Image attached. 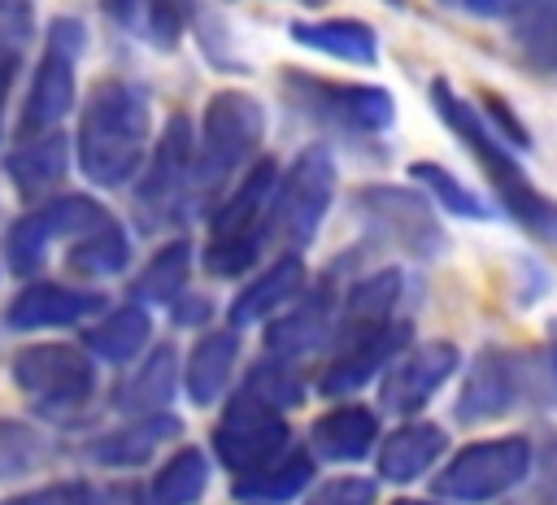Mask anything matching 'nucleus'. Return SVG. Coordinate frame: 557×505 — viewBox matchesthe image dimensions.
Returning <instances> with one entry per match:
<instances>
[{
    "label": "nucleus",
    "instance_id": "1",
    "mask_svg": "<svg viewBox=\"0 0 557 505\" xmlns=\"http://www.w3.org/2000/svg\"><path fill=\"white\" fill-rule=\"evenodd\" d=\"M152 96L135 78H104L91 87L78 131H74V157L91 187H122L131 183L152 144Z\"/></svg>",
    "mask_w": 557,
    "mask_h": 505
},
{
    "label": "nucleus",
    "instance_id": "2",
    "mask_svg": "<svg viewBox=\"0 0 557 505\" xmlns=\"http://www.w3.org/2000/svg\"><path fill=\"white\" fill-rule=\"evenodd\" d=\"M426 96H431L435 118H440V122L461 139V148L479 161V170H483V178L492 183V196H496V205L505 209V218H513L522 231H531V235L557 244V200L531 183V174L522 170V161L513 157V148L483 122L479 104H470L448 78H431Z\"/></svg>",
    "mask_w": 557,
    "mask_h": 505
},
{
    "label": "nucleus",
    "instance_id": "3",
    "mask_svg": "<svg viewBox=\"0 0 557 505\" xmlns=\"http://www.w3.org/2000/svg\"><path fill=\"white\" fill-rule=\"evenodd\" d=\"M278 178H283L278 161L257 157L244 170V178L222 196V205L209 213V239H205L200 266L213 279H239L270 248V200Z\"/></svg>",
    "mask_w": 557,
    "mask_h": 505
},
{
    "label": "nucleus",
    "instance_id": "4",
    "mask_svg": "<svg viewBox=\"0 0 557 505\" xmlns=\"http://www.w3.org/2000/svg\"><path fill=\"white\" fill-rule=\"evenodd\" d=\"M265 139V104L244 87H222L205 100L196 135V183L191 196H218L257 157Z\"/></svg>",
    "mask_w": 557,
    "mask_h": 505
},
{
    "label": "nucleus",
    "instance_id": "5",
    "mask_svg": "<svg viewBox=\"0 0 557 505\" xmlns=\"http://www.w3.org/2000/svg\"><path fill=\"white\" fill-rule=\"evenodd\" d=\"M535 466V444L527 435H492L457 448L431 479V496L453 505H487L527 483Z\"/></svg>",
    "mask_w": 557,
    "mask_h": 505
},
{
    "label": "nucleus",
    "instance_id": "6",
    "mask_svg": "<svg viewBox=\"0 0 557 505\" xmlns=\"http://www.w3.org/2000/svg\"><path fill=\"white\" fill-rule=\"evenodd\" d=\"M352 213L413 261H440L448 253L440 205L418 183H366L352 192Z\"/></svg>",
    "mask_w": 557,
    "mask_h": 505
},
{
    "label": "nucleus",
    "instance_id": "7",
    "mask_svg": "<svg viewBox=\"0 0 557 505\" xmlns=\"http://www.w3.org/2000/svg\"><path fill=\"white\" fill-rule=\"evenodd\" d=\"M87 48V26L83 17H52L44 26V48L35 61V78L17 118V139H35L57 131V122L74 109V91H78V57Z\"/></svg>",
    "mask_w": 557,
    "mask_h": 505
},
{
    "label": "nucleus",
    "instance_id": "8",
    "mask_svg": "<svg viewBox=\"0 0 557 505\" xmlns=\"http://www.w3.org/2000/svg\"><path fill=\"white\" fill-rule=\"evenodd\" d=\"M283 100L339 135H383L396 122V100L374 83H331L309 70H283Z\"/></svg>",
    "mask_w": 557,
    "mask_h": 505
},
{
    "label": "nucleus",
    "instance_id": "9",
    "mask_svg": "<svg viewBox=\"0 0 557 505\" xmlns=\"http://www.w3.org/2000/svg\"><path fill=\"white\" fill-rule=\"evenodd\" d=\"M9 374L44 418H74L96 396V357L78 344H30L13 357Z\"/></svg>",
    "mask_w": 557,
    "mask_h": 505
},
{
    "label": "nucleus",
    "instance_id": "10",
    "mask_svg": "<svg viewBox=\"0 0 557 505\" xmlns=\"http://www.w3.org/2000/svg\"><path fill=\"white\" fill-rule=\"evenodd\" d=\"M335 157L322 144H309L292 157V165L283 170L274 200H270V244H283L287 253H300L305 244H313L331 200H335Z\"/></svg>",
    "mask_w": 557,
    "mask_h": 505
},
{
    "label": "nucleus",
    "instance_id": "11",
    "mask_svg": "<svg viewBox=\"0 0 557 505\" xmlns=\"http://www.w3.org/2000/svg\"><path fill=\"white\" fill-rule=\"evenodd\" d=\"M287 448H292L287 409L270 405L265 396H257L239 383L231 392V401L222 405V418L213 427V457L239 479V475H252V470L270 466Z\"/></svg>",
    "mask_w": 557,
    "mask_h": 505
},
{
    "label": "nucleus",
    "instance_id": "12",
    "mask_svg": "<svg viewBox=\"0 0 557 505\" xmlns=\"http://www.w3.org/2000/svg\"><path fill=\"white\" fill-rule=\"evenodd\" d=\"M109 209L83 192H70V196H52L44 205H35L30 213H22L9 231H4V266L22 279H30L44 261H48V248L57 239L74 244L78 235H87L96 222H104Z\"/></svg>",
    "mask_w": 557,
    "mask_h": 505
},
{
    "label": "nucleus",
    "instance_id": "13",
    "mask_svg": "<svg viewBox=\"0 0 557 505\" xmlns=\"http://www.w3.org/2000/svg\"><path fill=\"white\" fill-rule=\"evenodd\" d=\"M531 387H535V361L513 353V348L487 344L466 366L461 392L453 401V418L466 422V427L505 418V414H513L531 396Z\"/></svg>",
    "mask_w": 557,
    "mask_h": 505
},
{
    "label": "nucleus",
    "instance_id": "14",
    "mask_svg": "<svg viewBox=\"0 0 557 505\" xmlns=\"http://www.w3.org/2000/svg\"><path fill=\"white\" fill-rule=\"evenodd\" d=\"M191 183H196V131H191V118L174 113L161 126V135L139 170L135 209H144L148 222H161L191 196Z\"/></svg>",
    "mask_w": 557,
    "mask_h": 505
},
{
    "label": "nucleus",
    "instance_id": "15",
    "mask_svg": "<svg viewBox=\"0 0 557 505\" xmlns=\"http://www.w3.org/2000/svg\"><path fill=\"white\" fill-rule=\"evenodd\" d=\"M409 344H413V322H409V318H392V322L370 327V331H361V335H352V340H339L335 353H331V361H326L322 374H318V392L331 396V401L361 392L366 383L383 379L387 366H392Z\"/></svg>",
    "mask_w": 557,
    "mask_h": 505
},
{
    "label": "nucleus",
    "instance_id": "16",
    "mask_svg": "<svg viewBox=\"0 0 557 505\" xmlns=\"http://www.w3.org/2000/svg\"><path fill=\"white\" fill-rule=\"evenodd\" d=\"M457 366H461V353L453 340L409 344L379 379V405L396 418H413L418 409H426L435 401V392L457 374Z\"/></svg>",
    "mask_w": 557,
    "mask_h": 505
},
{
    "label": "nucleus",
    "instance_id": "17",
    "mask_svg": "<svg viewBox=\"0 0 557 505\" xmlns=\"http://www.w3.org/2000/svg\"><path fill=\"white\" fill-rule=\"evenodd\" d=\"M335 327H339V292H335V279H318L313 287H305L283 313H274L261 331V344L270 357H287V361H300L309 353H318L322 344L335 340Z\"/></svg>",
    "mask_w": 557,
    "mask_h": 505
},
{
    "label": "nucleus",
    "instance_id": "18",
    "mask_svg": "<svg viewBox=\"0 0 557 505\" xmlns=\"http://www.w3.org/2000/svg\"><path fill=\"white\" fill-rule=\"evenodd\" d=\"M100 313H109L104 292L35 279V283H26V287L9 300L4 327H9V331H57V327L91 322V318H100Z\"/></svg>",
    "mask_w": 557,
    "mask_h": 505
},
{
    "label": "nucleus",
    "instance_id": "19",
    "mask_svg": "<svg viewBox=\"0 0 557 505\" xmlns=\"http://www.w3.org/2000/svg\"><path fill=\"white\" fill-rule=\"evenodd\" d=\"M448 457V431L431 418H405L400 427H392L379 448H374V470L383 483H418L426 479L440 461Z\"/></svg>",
    "mask_w": 557,
    "mask_h": 505
},
{
    "label": "nucleus",
    "instance_id": "20",
    "mask_svg": "<svg viewBox=\"0 0 557 505\" xmlns=\"http://www.w3.org/2000/svg\"><path fill=\"white\" fill-rule=\"evenodd\" d=\"M309 287V270L300 253H283L278 261H270L261 274H252L226 305V327L244 331L252 322H270L283 305H292L300 292Z\"/></svg>",
    "mask_w": 557,
    "mask_h": 505
},
{
    "label": "nucleus",
    "instance_id": "21",
    "mask_svg": "<svg viewBox=\"0 0 557 505\" xmlns=\"http://www.w3.org/2000/svg\"><path fill=\"white\" fill-rule=\"evenodd\" d=\"M178 431H183V422H178V414H170V409H165V414L126 418L122 427L91 435V440L83 444V457L96 461V466H104V470H135V466L152 461V453H157L161 444L178 440Z\"/></svg>",
    "mask_w": 557,
    "mask_h": 505
},
{
    "label": "nucleus",
    "instance_id": "22",
    "mask_svg": "<svg viewBox=\"0 0 557 505\" xmlns=\"http://www.w3.org/2000/svg\"><path fill=\"white\" fill-rule=\"evenodd\" d=\"M183 353L174 344H152L148 357H139V366L117 383L113 405L126 418H144V414H165L178 383H183Z\"/></svg>",
    "mask_w": 557,
    "mask_h": 505
},
{
    "label": "nucleus",
    "instance_id": "23",
    "mask_svg": "<svg viewBox=\"0 0 557 505\" xmlns=\"http://www.w3.org/2000/svg\"><path fill=\"white\" fill-rule=\"evenodd\" d=\"M309 448L318 461H361L379 448V414L370 405L344 401L322 418H313Z\"/></svg>",
    "mask_w": 557,
    "mask_h": 505
},
{
    "label": "nucleus",
    "instance_id": "24",
    "mask_svg": "<svg viewBox=\"0 0 557 505\" xmlns=\"http://www.w3.org/2000/svg\"><path fill=\"white\" fill-rule=\"evenodd\" d=\"M287 35L309 48V52H322L331 61H344V65H361V70H374L379 65V35L370 22L361 17H296L287 26Z\"/></svg>",
    "mask_w": 557,
    "mask_h": 505
},
{
    "label": "nucleus",
    "instance_id": "25",
    "mask_svg": "<svg viewBox=\"0 0 557 505\" xmlns=\"http://www.w3.org/2000/svg\"><path fill=\"white\" fill-rule=\"evenodd\" d=\"M405 296V274L396 266H379L361 279L348 283V292L339 296V327H335V344L352 340L370 327H383L396 318V305Z\"/></svg>",
    "mask_w": 557,
    "mask_h": 505
},
{
    "label": "nucleus",
    "instance_id": "26",
    "mask_svg": "<svg viewBox=\"0 0 557 505\" xmlns=\"http://www.w3.org/2000/svg\"><path fill=\"white\" fill-rule=\"evenodd\" d=\"M235 361H239V331L235 327H209L187 361H183V392L196 409H209L213 401H222L231 374H235Z\"/></svg>",
    "mask_w": 557,
    "mask_h": 505
},
{
    "label": "nucleus",
    "instance_id": "27",
    "mask_svg": "<svg viewBox=\"0 0 557 505\" xmlns=\"http://www.w3.org/2000/svg\"><path fill=\"white\" fill-rule=\"evenodd\" d=\"M313 470H318L313 448L292 444V448H287L283 457H274L270 466H261V470H252V475H239L235 488H231V496H235L239 505H287V501H296V496L309 492Z\"/></svg>",
    "mask_w": 557,
    "mask_h": 505
},
{
    "label": "nucleus",
    "instance_id": "28",
    "mask_svg": "<svg viewBox=\"0 0 557 505\" xmlns=\"http://www.w3.org/2000/svg\"><path fill=\"white\" fill-rule=\"evenodd\" d=\"M4 170H9V178H13V187H17V196L39 200V196L57 192V183H65V170H70V139H65L61 131L22 139V144L4 157Z\"/></svg>",
    "mask_w": 557,
    "mask_h": 505
},
{
    "label": "nucleus",
    "instance_id": "29",
    "mask_svg": "<svg viewBox=\"0 0 557 505\" xmlns=\"http://www.w3.org/2000/svg\"><path fill=\"white\" fill-rule=\"evenodd\" d=\"M152 340V318H148V305L139 300H126L109 313H100L87 331H83V348L104 361V366H126L135 361Z\"/></svg>",
    "mask_w": 557,
    "mask_h": 505
},
{
    "label": "nucleus",
    "instance_id": "30",
    "mask_svg": "<svg viewBox=\"0 0 557 505\" xmlns=\"http://www.w3.org/2000/svg\"><path fill=\"white\" fill-rule=\"evenodd\" d=\"M126 266H131V235L113 213L74 244H65V270L78 279H113Z\"/></svg>",
    "mask_w": 557,
    "mask_h": 505
},
{
    "label": "nucleus",
    "instance_id": "31",
    "mask_svg": "<svg viewBox=\"0 0 557 505\" xmlns=\"http://www.w3.org/2000/svg\"><path fill=\"white\" fill-rule=\"evenodd\" d=\"M205 488H209V457H205V448L183 444L157 466L144 496H148V505H196L205 496Z\"/></svg>",
    "mask_w": 557,
    "mask_h": 505
},
{
    "label": "nucleus",
    "instance_id": "32",
    "mask_svg": "<svg viewBox=\"0 0 557 505\" xmlns=\"http://www.w3.org/2000/svg\"><path fill=\"white\" fill-rule=\"evenodd\" d=\"M187 279H191V244L187 239H170L131 279V300H139V305H174L187 292Z\"/></svg>",
    "mask_w": 557,
    "mask_h": 505
},
{
    "label": "nucleus",
    "instance_id": "33",
    "mask_svg": "<svg viewBox=\"0 0 557 505\" xmlns=\"http://www.w3.org/2000/svg\"><path fill=\"white\" fill-rule=\"evenodd\" d=\"M409 183H418L453 218H470V222H487L492 218L487 200L470 183H461L448 165H440V161H409Z\"/></svg>",
    "mask_w": 557,
    "mask_h": 505
},
{
    "label": "nucleus",
    "instance_id": "34",
    "mask_svg": "<svg viewBox=\"0 0 557 505\" xmlns=\"http://www.w3.org/2000/svg\"><path fill=\"white\" fill-rule=\"evenodd\" d=\"M52 444L39 427L22 422V418H0V483L26 479L39 466H48Z\"/></svg>",
    "mask_w": 557,
    "mask_h": 505
},
{
    "label": "nucleus",
    "instance_id": "35",
    "mask_svg": "<svg viewBox=\"0 0 557 505\" xmlns=\"http://www.w3.org/2000/svg\"><path fill=\"white\" fill-rule=\"evenodd\" d=\"M513 44L535 70L557 74V0H540L527 13H518L513 17Z\"/></svg>",
    "mask_w": 557,
    "mask_h": 505
},
{
    "label": "nucleus",
    "instance_id": "36",
    "mask_svg": "<svg viewBox=\"0 0 557 505\" xmlns=\"http://www.w3.org/2000/svg\"><path fill=\"white\" fill-rule=\"evenodd\" d=\"M244 387L257 392V396H265L278 409H296L309 396V383H305L300 366L287 361V357H261V361H252L248 374H244Z\"/></svg>",
    "mask_w": 557,
    "mask_h": 505
},
{
    "label": "nucleus",
    "instance_id": "37",
    "mask_svg": "<svg viewBox=\"0 0 557 505\" xmlns=\"http://www.w3.org/2000/svg\"><path fill=\"white\" fill-rule=\"evenodd\" d=\"M30 44V9L26 0H0V126H4V100L17 78V65Z\"/></svg>",
    "mask_w": 557,
    "mask_h": 505
},
{
    "label": "nucleus",
    "instance_id": "38",
    "mask_svg": "<svg viewBox=\"0 0 557 505\" xmlns=\"http://www.w3.org/2000/svg\"><path fill=\"white\" fill-rule=\"evenodd\" d=\"M191 17H196V0H148L144 4V22H139V35L152 48L170 52V48H178V39L191 26Z\"/></svg>",
    "mask_w": 557,
    "mask_h": 505
},
{
    "label": "nucleus",
    "instance_id": "39",
    "mask_svg": "<svg viewBox=\"0 0 557 505\" xmlns=\"http://www.w3.org/2000/svg\"><path fill=\"white\" fill-rule=\"evenodd\" d=\"M374 501H379V479H366L352 470L313 483V492L305 496V505H374Z\"/></svg>",
    "mask_w": 557,
    "mask_h": 505
},
{
    "label": "nucleus",
    "instance_id": "40",
    "mask_svg": "<svg viewBox=\"0 0 557 505\" xmlns=\"http://www.w3.org/2000/svg\"><path fill=\"white\" fill-rule=\"evenodd\" d=\"M479 113H483V122H487L513 152H527V148H531V131H527V122L513 113V104H509L500 91H479Z\"/></svg>",
    "mask_w": 557,
    "mask_h": 505
},
{
    "label": "nucleus",
    "instance_id": "41",
    "mask_svg": "<svg viewBox=\"0 0 557 505\" xmlns=\"http://www.w3.org/2000/svg\"><path fill=\"white\" fill-rule=\"evenodd\" d=\"M74 505H148V496H144L139 483H104V488H100V483L78 479Z\"/></svg>",
    "mask_w": 557,
    "mask_h": 505
},
{
    "label": "nucleus",
    "instance_id": "42",
    "mask_svg": "<svg viewBox=\"0 0 557 505\" xmlns=\"http://www.w3.org/2000/svg\"><path fill=\"white\" fill-rule=\"evenodd\" d=\"M78 496V479H61L35 492H17V496H0V505H74Z\"/></svg>",
    "mask_w": 557,
    "mask_h": 505
},
{
    "label": "nucleus",
    "instance_id": "43",
    "mask_svg": "<svg viewBox=\"0 0 557 505\" xmlns=\"http://www.w3.org/2000/svg\"><path fill=\"white\" fill-rule=\"evenodd\" d=\"M444 4H453V9H461L470 17H518L540 0H444Z\"/></svg>",
    "mask_w": 557,
    "mask_h": 505
},
{
    "label": "nucleus",
    "instance_id": "44",
    "mask_svg": "<svg viewBox=\"0 0 557 505\" xmlns=\"http://www.w3.org/2000/svg\"><path fill=\"white\" fill-rule=\"evenodd\" d=\"M170 318H174V327H205V322L213 318V300L200 296V292H183V296L170 305Z\"/></svg>",
    "mask_w": 557,
    "mask_h": 505
},
{
    "label": "nucleus",
    "instance_id": "45",
    "mask_svg": "<svg viewBox=\"0 0 557 505\" xmlns=\"http://www.w3.org/2000/svg\"><path fill=\"white\" fill-rule=\"evenodd\" d=\"M144 4H148V0H100L104 17L117 22L122 30H139V22H144Z\"/></svg>",
    "mask_w": 557,
    "mask_h": 505
},
{
    "label": "nucleus",
    "instance_id": "46",
    "mask_svg": "<svg viewBox=\"0 0 557 505\" xmlns=\"http://www.w3.org/2000/svg\"><path fill=\"white\" fill-rule=\"evenodd\" d=\"M540 361H544V379H548V387L557 392V318L548 322V348L540 353Z\"/></svg>",
    "mask_w": 557,
    "mask_h": 505
},
{
    "label": "nucleus",
    "instance_id": "47",
    "mask_svg": "<svg viewBox=\"0 0 557 505\" xmlns=\"http://www.w3.org/2000/svg\"><path fill=\"white\" fill-rule=\"evenodd\" d=\"M392 505H453V501H440V496L435 501H413V496H405V501H392Z\"/></svg>",
    "mask_w": 557,
    "mask_h": 505
},
{
    "label": "nucleus",
    "instance_id": "48",
    "mask_svg": "<svg viewBox=\"0 0 557 505\" xmlns=\"http://www.w3.org/2000/svg\"><path fill=\"white\" fill-rule=\"evenodd\" d=\"M387 4H396V9H405V0H387Z\"/></svg>",
    "mask_w": 557,
    "mask_h": 505
},
{
    "label": "nucleus",
    "instance_id": "49",
    "mask_svg": "<svg viewBox=\"0 0 557 505\" xmlns=\"http://www.w3.org/2000/svg\"><path fill=\"white\" fill-rule=\"evenodd\" d=\"M305 4H322V0H305Z\"/></svg>",
    "mask_w": 557,
    "mask_h": 505
}]
</instances>
